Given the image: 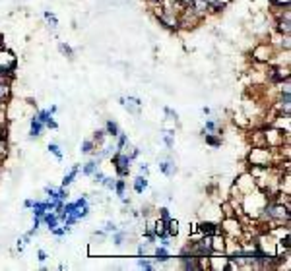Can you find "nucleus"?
<instances>
[{
	"mask_svg": "<svg viewBox=\"0 0 291 271\" xmlns=\"http://www.w3.org/2000/svg\"><path fill=\"white\" fill-rule=\"evenodd\" d=\"M179 2H181L183 6H190V4H192V0H179Z\"/></svg>",
	"mask_w": 291,
	"mask_h": 271,
	"instance_id": "11",
	"label": "nucleus"
},
{
	"mask_svg": "<svg viewBox=\"0 0 291 271\" xmlns=\"http://www.w3.org/2000/svg\"><path fill=\"white\" fill-rule=\"evenodd\" d=\"M107 128L113 132V136H116V126L113 124V122H109V124H107Z\"/></svg>",
	"mask_w": 291,
	"mask_h": 271,
	"instance_id": "10",
	"label": "nucleus"
},
{
	"mask_svg": "<svg viewBox=\"0 0 291 271\" xmlns=\"http://www.w3.org/2000/svg\"><path fill=\"white\" fill-rule=\"evenodd\" d=\"M6 149H8L6 140H4V138H0V155H4V153H6Z\"/></svg>",
	"mask_w": 291,
	"mask_h": 271,
	"instance_id": "7",
	"label": "nucleus"
},
{
	"mask_svg": "<svg viewBox=\"0 0 291 271\" xmlns=\"http://www.w3.org/2000/svg\"><path fill=\"white\" fill-rule=\"evenodd\" d=\"M115 163L118 165V172H120V174H124V172H126V163H128V157H124V155H116Z\"/></svg>",
	"mask_w": 291,
	"mask_h": 271,
	"instance_id": "4",
	"label": "nucleus"
},
{
	"mask_svg": "<svg viewBox=\"0 0 291 271\" xmlns=\"http://www.w3.org/2000/svg\"><path fill=\"white\" fill-rule=\"evenodd\" d=\"M250 161L256 167H270V153L266 149H254L250 153Z\"/></svg>",
	"mask_w": 291,
	"mask_h": 271,
	"instance_id": "1",
	"label": "nucleus"
},
{
	"mask_svg": "<svg viewBox=\"0 0 291 271\" xmlns=\"http://www.w3.org/2000/svg\"><path fill=\"white\" fill-rule=\"evenodd\" d=\"M140 265H142V267H145V269H150V267H152L148 261H140Z\"/></svg>",
	"mask_w": 291,
	"mask_h": 271,
	"instance_id": "12",
	"label": "nucleus"
},
{
	"mask_svg": "<svg viewBox=\"0 0 291 271\" xmlns=\"http://www.w3.org/2000/svg\"><path fill=\"white\" fill-rule=\"evenodd\" d=\"M200 230H202L204 234H206V232H208V234H216V232H218V227L212 225V223H202V225H200Z\"/></svg>",
	"mask_w": 291,
	"mask_h": 271,
	"instance_id": "5",
	"label": "nucleus"
},
{
	"mask_svg": "<svg viewBox=\"0 0 291 271\" xmlns=\"http://www.w3.org/2000/svg\"><path fill=\"white\" fill-rule=\"evenodd\" d=\"M266 213H268V217H274V219H283V217H287V207L272 203L266 207Z\"/></svg>",
	"mask_w": 291,
	"mask_h": 271,
	"instance_id": "3",
	"label": "nucleus"
},
{
	"mask_svg": "<svg viewBox=\"0 0 291 271\" xmlns=\"http://www.w3.org/2000/svg\"><path fill=\"white\" fill-rule=\"evenodd\" d=\"M0 66L4 72H12L16 66V57L10 51H2L0 49Z\"/></svg>",
	"mask_w": 291,
	"mask_h": 271,
	"instance_id": "2",
	"label": "nucleus"
},
{
	"mask_svg": "<svg viewBox=\"0 0 291 271\" xmlns=\"http://www.w3.org/2000/svg\"><path fill=\"white\" fill-rule=\"evenodd\" d=\"M177 230H179L177 228V221H169V232L171 234H177Z\"/></svg>",
	"mask_w": 291,
	"mask_h": 271,
	"instance_id": "8",
	"label": "nucleus"
},
{
	"mask_svg": "<svg viewBox=\"0 0 291 271\" xmlns=\"http://www.w3.org/2000/svg\"><path fill=\"white\" fill-rule=\"evenodd\" d=\"M156 256H158V259L165 261V259H167V250H163V248H161V250H158V252H156Z\"/></svg>",
	"mask_w": 291,
	"mask_h": 271,
	"instance_id": "6",
	"label": "nucleus"
},
{
	"mask_svg": "<svg viewBox=\"0 0 291 271\" xmlns=\"http://www.w3.org/2000/svg\"><path fill=\"white\" fill-rule=\"evenodd\" d=\"M31 132H33V136H37V134L41 132V124H33V130H31Z\"/></svg>",
	"mask_w": 291,
	"mask_h": 271,
	"instance_id": "9",
	"label": "nucleus"
}]
</instances>
